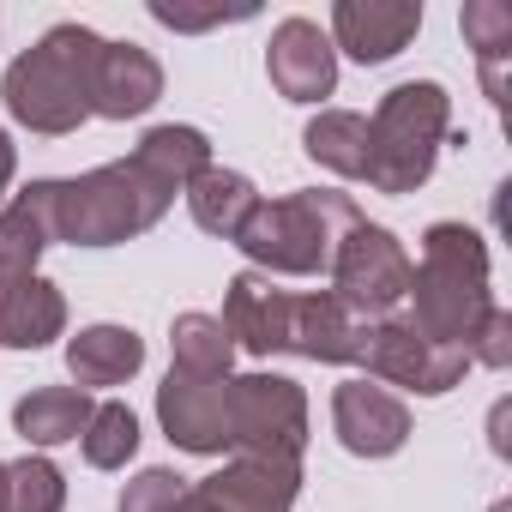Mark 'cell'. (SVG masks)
I'll list each match as a JSON object with an SVG mask.
<instances>
[{
	"instance_id": "1",
	"label": "cell",
	"mask_w": 512,
	"mask_h": 512,
	"mask_svg": "<svg viewBox=\"0 0 512 512\" xmlns=\"http://www.w3.org/2000/svg\"><path fill=\"white\" fill-rule=\"evenodd\" d=\"M211 169V139L199 127H151L133 157L103 163L91 175L73 181H31L13 205L43 229V241H73V247H115L133 241L145 229L163 223V211L175 205V193H187V181Z\"/></svg>"
},
{
	"instance_id": "2",
	"label": "cell",
	"mask_w": 512,
	"mask_h": 512,
	"mask_svg": "<svg viewBox=\"0 0 512 512\" xmlns=\"http://www.w3.org/2000/svg\"><path fill=\"white\" fill-rule=\"evenodd\" d=\"M356 223H362V211L350 193L302 187V193L253 205L247 223L235 229V247L266 278H320V272H332V253Z\"/></svg>"
},
{
	"instance_id": "3",
	"label": "cell",
	"mask_w": 512,
	"mask_h": 512,
	"mask_svg": "<svg viewBox=\"0 0 512 512\" xmlns=\"http://www.w3.org/2000/svg\"><path fill=\"white\" fill-rule=\"evenodd\" d=\"M488 308V241L464 223H428L422 266H410V326L434 344L464 350Z\"/></svg>"
},
{
	"instance_id": "4",
	"label": "cell",
	"mask_w": 512,
	"mask_h": 512,
	"mask_svg": "<svg viewBox=\"0 0 512 512\" xmlns=\"http://www.w3.org/2000/svg\"><path fill=\"white\" fill-rule=\"evenodd\" d=\"M103 37L85 25H55L37 49H25L7 79H0V97H7V115L31 133H79L91 121V73H97Z\"/></svg>"
},
{
	"instance_id": "5",
	"label": "cell",
	"mask_w": 512,
	"mask_h": 512,
	"mask_svg": "<svg viewBox=\"0 0 512 512\" xmlns=\"http://www.w3.org/2000/svg\"><path fill=\"white\" fill-rule=\"evenodd\" d=\"M446 139H452L446 85H434V79L392 85L368 121V187L374 193H416L434 175Z\"/></svg>"
},
{
	"instance_id": "6",
	"label": "cell",
	"mask_w": 512,
	"mask_h": 512,
	"mask_svg": "<svg viewBox=\"0 0 512 512\" xmlns=\"http://www.w3.org/2000/svg\"><path fill=\"white\" fill-rule=\"evenodd\" d=\"M223 416H229V452L235 458H272V464H302L308 446V392L284 374H241L223 386Z\"/></svg>"
},
{
	"instance_id": "7",
	"label": "cell",
	"mask_w": 512,
	"mask_h": 512,
	"mask_svg": "<svg viewBox=\"0 0 512 512\" xmlns=\"http://www.w3.org/2000/svg\"><path fill=\"white\" fill-rule=\"evenodd\" d=\"M332 296L362 326L368 320H392V308L410 296V253H404V241L362 217L332 253Z\"/></svg>"
},
{
	"instance_id": "8",
	"label": "cell",
	"mask_w": 512,
	"mask_h": 512,
	"mask_svg": "<svg viewBox=\"0 0 512 512\" xmlns=\"http://www.w3.org/2000/svg\"><path fill=\"white\" fill-rule=\"evenodd\" d=\"M356 368H368V380H380V386H404V392L440 398V392H452L464 380L470 356L458 344L422 338L410 320H368L362 344H356Z\"/></svg>"
},
{
	"instance_id": "9",
	"label": "cell",
	"mask_w": 512,
	"mask_h": 512,
	"mask_svg": "<svg viewBox=\"0 0 512 512\" xmlns=\"http://www.w3.org/2000/svg\"><path fill=\"white\" fill-rule=\"evenodd\" d=\"M223 386L229 380H199V374H175L157 386V422L181 452L217 458L229 452V416H223Z\"/></svg>"
},
{
	"instance_id": "10",
	"label": "cell",
	"mask_w": 512,
	"mask_h": 512,
	"mask_svg": "<svg viewBox=\"0 0 512 512\" xmlns=\"http://www.w3.org/2000/svg\"><path fill=\"white\" fill-rule=\"evenodd\" d=\"M416 31H422V0H338L332 7V43L362 67L404 55Z\"/></svg>"
},
{
	"instance_id": "11",
	"label": "cell",
	"mask_w": 512,
	"mask_h": 512,
	"mask_svg": "<svg viewBox=\"0 0 512 512\" xmlns=\"http://www.w3.org/2000/svg\"><path fill=\"white\" fill-rule=\"evenodd\" d=\"M266 73H272L278 97H290V103H320V97H332V85H338V49H332V37H326L314 19H284V25L272 31Z\"/></svg>"
},
{
	"instance_id": "12",
	"label": "cell",
	"mask_w": 512,
	"mask_h": 512,
	"mask_svg": "<svg viewBox=\"0 0 512 512\" xmlns=\"http://www.w3.org/2000/svg\"><path fill=\"white\" fill-rule=\"evenodd\" d=\"M302 494V464H272V458H235L217 476L193 482V500L205 512H290Z\"/></svg>"
},
{
	"instance_id": "13",
	"label": "cell",
	"mask_w": 512,
	"mask_h": 512,
	"mask_svg": "<svg viewBox=\"0 0 512 512\" xmlns=\"http://www.w3.org/2000/svg\"><path fill=\"white\" fill-rule=\"evenodd\" d=\"M332 428H338L344 452H356V458H392L410 440V410L386 386L344 380L332 392Z\"/></svg>"
},
{
	"instance_id": "14",
	"label": "cell",
	"mask_w": 512,
	"mask_h": 512,
	"mask_svg": "<svg viewBox=\"0 0 512 512\" xmlns=\"http://www.w3.org/2000/svg\"><path fill=\"white\" fill-rule=\"evenodd\" d=\"M284 314H290V290H278L266 272H235L223 290V332L235 350L247 356H284Z\"/></svg>"
},
{
	"instance_id": "15",
	"label": "cell",
	"mask_w": 512,
	"mask_h": 512,
	"mask_svg": "<svg viewBox=\"0 0 512 512\" xmlns=\"http://www.w3.org/2000/svg\"><path fill=\"white\" fill-rule=\"evenodd\" d=\"M157 97H163V67H157V55L139 49V43H109V37H103L97 73H91V115H103V121H133V115H145Z\"/></svg>"
},
{
	"instance_id": "16",
	"label": "cell",
	"mask_w": 512,
	"mask_h": 512,
	"mask_svg": "<svg viewBox=\"0 0 512 512\" xmlns=\"http://www.w3.org/2000/svg\"><path fill=\"white\" fill-rule=\"evenodd\" d=\"M356 344H362V320H356L332 290L290 296V314H284V356L338 368V362H356Z\"/></svg>"
},
{
	"instance_id": "17",
	"label": "cell",
	"mask_w": 512,
	"mask_h": 512,
	"mask_svg": "<svg viewBox=\"0 0 512 512\" xmlns=\"http://www.w3.org/2000/svg\"><path fill=\"white\" fill-rule=\"evenodd\" d=\"M67 332V296L37 272H0V350H43Z\"/></svg>"
},
{
	"instance_id": "18",
	"label": "cell",
	"mask_w": 512,
	"mask_h": 512,
	"mask_svg": "<svg viewBox=\"0 0 512 512\" xmlns=\"http://www.w3.org/2000/svg\"><path fill=\"white\" fill-rule=\"evenodd\" d=\"M139 368H145V338L133 326H85L79 338H67V374L79 392L127 386Z\"/></svg>"
},
{
	"instance_id": "19",
	"label": "cell",
	"mask_w": 512,
	"mask_h": 512,
	"mask_svg": "<svg viewBox=\"0 0 512 512\" xmlns=\"http://www.w3.org/2000/svg\"><path fill=\"white\" fill-rule=\"evenodd\" d=\"M91 392H79V386H37V392H25L19 404H13V428L31 440V446H67V440H79L85 434V422H91Z\"/></svg>"
},
{
	"instance_id": "20",
	"label": "cell",
	"mask_w": 512,
	"mask_h": 512,
	"mask_svg": "<svg viewBox=\"0 0 512 512\" xmlns=\"http://www.w3.org/2000/svg\"><path fill=\"white\" fill-rule=\"evenodd\" d=\"M260 205V193H253V181L241 175V169H199L193 181H187V211H193V223L205 229V235H217V241H235V229L247 223V211Z\"/></svg>"
},
{
	"instance_id": "21",
	"label": "cell",
	"mask_w": 512,
	"mask_h": 512,
	"mask_svg": "<svg viewBox=\"0 0 512 512\" xmlns=\"http://www.w3.org/2000/svg\"><path fill=\"white\" fill-rule=\"evenodd\" d=\"M308 157L344 181H368V115L356 109H320L302 133Z\"/></svg>"
},
{
	"instance_id": "22",
	"label": "cell",
	"mask_w": 512,
	"mask_h": 512,
	"mask_svg": "<svg viewBox=\"0 0 512 512\" xmlns=\"http://www.w3.org/2000/svg\"><path fill=\"white\" fill-rule=\"evenodd\" d=\"M464 37L476 49V67H482V91L494 109H506V61H512V7L500 0H470L464 7Z\"/></svg>"
},
{
	"instance_id": "23",
	"label": "cell",
	"mask_w": 512,
	"mask_h": 512,
	"mask_svg": "<svg viewBox=\"0 0 512 512\" xmlns=\"http://www.w3.org/2000/svg\"><path fill=\"white\" fill-rule=\"evenodd\" d=\"M169 350H175V374L229 380V368H235V344H229V332H223L217 314H175Z\"/></svg>"
},
{
	"instance_id": "24",
	"label": "cell",
	"mask_w": 512,
	"mask_h": 512,
	"mask_svg": "<svg viewBox=\"0 0 512 512\" xmlns=\"http://www.w3.org/2000/svg\"><path fill=\"white\" fill-rule=\"evenodd\" d=\"M79 446H85L91 470H121L139 452V416L127 404H97L91 422H85V434H79Z\"/></svg>"
},
{
	"instance_id": "25",
	"label": "cell",
	"mask_w": 512,
	"mask_h": 512,
	"mask_svg": "<svg viewBox=\"0 0 512 512\" xmlns=\"http://www.w3.org/2000/svg\"><path fill=\"white\" fill-rule=\"evenodd\" d=\"M61 506H67V476L43 452L7 464V512H61Z\"/></svg>"
},
{
	"instance_id": "26",
	"label": "cell",
	"mask_w": 512,
	"mask_h": 512,
	"mask_svg": "<svg viewBox=\"0 0 512 512\" xmlns=\"http://www.w3.org/2000/svg\"><path fill=\"white\" fill-rule=\"evenodd\" d=\"M43 247H49L43 229L19 205H0V272H37Z\"/></svg>"
},
{
	"instance_id": "27",
	"label": "cell",
	"mask_w": 512,
	"mask_h": 512,
	"mask_svg": "<svg viewBox=\"0 0 512 512\" xmlns=\"http://www.w3.org/2000/svg\"><path fill=\"white\" fill-rule=\"evenodd\" d=\"M181 500H187V476H175V470H163V464L139 470V476L121 488V512H181Z\"/></svg>"
},
{
	"instance_id": "28",
	"label": "cell",
	"mask_w": 512,
	"mask_h": 512,
	"mask_svg": "<svg viewBox=\"0 0 512 512\" xmlns=\"http://www.w3.org/2000/svg\"><path fill=\"white\" fill-rule=\"evenodd\" d=\"M464 356H470V362H482V368H506V362H512V314H506V308H488V314H482V326L470 332Z\"/></svg>"
},
{
	"instance_id": "29",
	"label": "cell",
	"mask_w": 512,
	"mask_h": 512,
	"mask_svg": "<svg viewBox=\"0 0 512 512\" xmlns=\"http://www.w3.org/2000/svg\"><path fill=\"white\" fill-rule=\"evenodd\" d=\"M151 19L169 25V31H211V25H223V19H247V7H235V13H223V7H211V13H181V7H169V0H151Z\"/></svg>"
},
{
	"instance_id": "30",
	"label": "cell",
	"mask_w": 512,
	"mask_h": 512,
	"mask_svg": "<svg viewBox=\"0 0 512 512\" xmlns=\"http://www.w3.org/2000/svg\"><path fill=\"white\" fill-rule=\"evenodd\" d=\"M13 169H19V145L7 139V127H0V193H7V181H13Z\"/></svg>"
},
{
	"instance_id": "31",
	"label": "cell",
	"mask_w": 512,
	"mask_h": 512,
	"mask_svg": "<svg viewBox=\"0 0 512 512\" xmlns=\"http://www.w3.org/2000/svg\"><path fill=\"white\" fill-rule=\"evenodd\" d=\"M0 512H7V464H0Z\"/></svg>"
},
{
	"instance_id": "32",
	"label": "cell",
	"mask_w": 512,
	"mask_h": 512,
	"mask_svg": "<svg viewBox=\"0 0 512 512\" xmlns=\"http://www.w3.org/2000/svg\"><path fill=\"white\" fill-rule=\"evenodd\" d=\"M494 512H512V506H506V500H500V506H494Z\"/></svg>"
}]
</instances>
